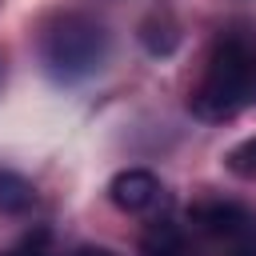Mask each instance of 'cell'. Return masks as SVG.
<instances>
[{"label": "cell", "instance_id": "9", "mask_svg": "<svg viewBox=\"0 0 256 256\" xmlns=\"http://www.w3.org/2000/svg\"><path fill=\"white\" fill-rule=\"evenodd\" d=\"M0 256H48V228H32L28 236H20L8 252Z\"/></svg>", "mask_w": 256, "mask_h": 256}, {"label": "cell", "instance_id": "8", "mask_svg": "<svg viewBox=\"0 0 256 256\" xmlns=\"http://www.w3.org/2000/svg\"><path fill=\"white\" fill-rule=\"evenodd\" d=\"M224 164H228V172H236V176H244V180H256V136L240 140V144L224 156Z\"/></svg>", "mask_w": 256, "mask_h": 256}, {"label": "cell", "instance_id": "7", "mask_svg": "<svg viewBox=\"0 0 256 256\" xmlns=\"http://www.w3.org/2000/svg\"><path fill=\"white\" fill-rule=\"evenodd\" d=\"M140 40H144V48H148L152 56H168V52L180 44V32H176V24H172L168 12H152V16L140 24Z\"/></svg>", "mask_w": 256, "mask_h": 256}, {"label": "cell", "instance_id": "1", "mask_svg": "<svg viewBox=\"0 0 256 256\" xmlns=\"http://www.w3.org/2000/svg\"><path fill=\"white\" fill-rule=\"evenodd\" d=\"M256 104V44L228 32L212 44L200 84L188 92V112L200 120H232Z\"/></svg>", "mask_w": 256, "mask_h": 256}, {"label": "cell", "instance_id": "4", "mask_svg": "<svg viewBox=\"0 0 256 256\" xmlns=\"http://www.w3.org/2000/svg\"><path fill=\"white\" fill-rule=\"evenodd\" d=\"M188 220L200 228V232H208V236H240L252 220H248V212L240 208V204H228V200H204V204H196L192 212H188Z\"/></svg>", "mask_w": 256, "mask_h": 256}, {"label": "cell", "instance_id": "3", "mask_svg": "<svg viewBox=\"0 0 256 256\" xmlns=\"http://www.w3.org/2000/svg\"><path fill=\"white\" fill-rule=\"evenodd\" d=\"M108 200H112L120 212H148V208L160 200V180H156L148 168H124V172L112 176Z\"/></svg>", "mask_w": 256, "mask_h": 256}, {"label": "cell", "instance_id": "2", "mask_svg": "<svg viewBox=\"0 0 256 256\" xmlns=\"http://www.w3.org/2000/svg\"><path fill=\"white\" fill-rule=\"evenodd\" d=\"M40 60L56 84L88 80L108 60V32L100 20H92L84 12H60L48 20V28L40 36Z\"/></svg>", "mask_w": 256, "mask_h": 256}, {"label": "cell", "instance_id": "10", "mask_svg": "<svg viewBox=\"0 0 256 256\" xmlns=\"http://www.w3.org/2000/svg\"><path fill=\"white\" fill-rule=\"evenodd\" d=\"M232 256H256V224H248L240 236H236V248Z\"/></svg>", "mask_w": 256, "mask_h": 256}, {"label": "cell", "instance_id": "11", "mask_svg": "<svg viewBox=\"0 0 256 256\" xmlns=\"http://www.w3.org/2000/svg\"><path fill=\"white\" fill-rule=\"evenodd\" d=\"M72 256H116V252L112 248H100V244H80Z\"/></svg>", "mask_w": 256, "mask_h": 256}, {"label": "cell", "instance_id": "5", "mask_svg": "<svg viewBox=\"0 0 256 256\" xmlns=\"http://www.w3.org/2000/svg\"><path fill=\"white\" fill-rule=\"evenodd\" d=\"M140 256H200V252L192 248V240L184 236L180 224L160 220V224H152V228L144 232V240H140Z\"/></svg>", "mask_w": 256, "mask_h": 256}, {"label": "cell", "instance_id": "6", "mask_svg": "<svg viewBox=\"0 0 256 256\" xmlns=\"http://www.w3.org/2000/svg\"><path fill=\"white\" fill-rule=\"evenodd\" d=\"M36 208V188L12 168H0V216H24Z\"/></svg>", "mask_w": 256, "mask_h": 256}, {"label": "cell", "instance_id": "12", "mask_svg": "<svg viewBox=\"0 0 256 256\" xmlns=\"http://www.w3.org/2000/svg\"><path fill=\"white\" fill-rule=\"evenodd\" d=\"M0 80H4V60H0Z\"/></svg>", "mask_w": 256, "mask_h": 256}]
</instances>
